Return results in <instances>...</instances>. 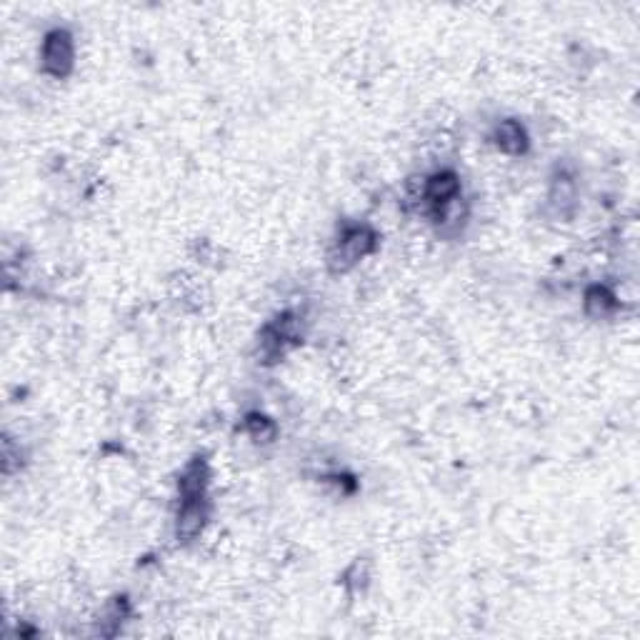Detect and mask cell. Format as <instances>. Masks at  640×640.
Returning <instances> with one entry per match:
<instances>
[{
	"instance_id": "obj_12",
	"label": "cell",
	"mask_w": 640,
	"mask_h": 640,
	"mask_svg": "<svg viewBox=\"0 0 640 640\" xmlns=\"http://www.w3.org/2000/svg\"><path fill=\"white\" fill-rule=\"evenodd\" d=\"M343 588L348 590L350 595H360L368 590L370 585V560L368 558H355L353 563L345 568L343 578H340Z\"/></svg>"
},
{
	"instance_id": "obj_10",
	"label": "cell",
	"mask_w": 640,
	"mask_h": 640,
	"mask_svg": "<svg viewBox=\"0 0 640 640\" xmlns=\"http://www.w3.org/2000/svg\"><path fill=\"white\" fill-rule=\"evenodd\" d=\"M243 433L248 435L250 443L260 445V448H268L278 440L280 428L270 415L260 413V410H250L243 415Z\"/></svg>"
},
{
	"instance_id": "obj_8",
	"label": "cell",
	"mask_w": 640,
	"mask_h": 640,
	"mask_svg": "<svg viewBox=\"0 0 640 640\" xmlns=\"http://www.w3.org/2000/svg\"><path fill=\"white\" fill-rule=\"evenodd\" d=\"M290 350H293V345L283 338V333L275 328L273 320H268L258 330V338H255V363L260 368H275Z\"/></svg>"
},
{
	"instance_id": "obj_4",
	"label": "cell",
	"mask_w": 640,
	"mask_h": 640,
	"mask_svg": "<svg viewBox=\"0 0 640 640\" xmlns=\"http://www.w3.org/2000/svg\"><path fill=\"white\" fill-rule=\"evenodd\" d=\"M210 498H188V500H178L175 505V515H173V538L175 543L188 548L193 545L200 535L205 533L210 523Z\"/></svg>"
},
{
	"instance_id": "obj_11",
	"label": "cell",
	"mask_w": 640,
	"mask_h": 640,
	"mask_svg": "<svg viewBox=\"0 0 640 640\" xmlns=\"http://www.w3.org/2000/svg\"><path fill=\"white\" fill-rule=\"evenodd\" d=\"M130 618V603L125 595H115L105 603L103 613H100L98 625H95V633L103 635V638H113V635L120 633L125 620Z\"/></svg>"
},
{
	"instance_id": "obj_7",
	"label": "cell",
	"mask_w": 640,
	"mask_h": 640,
	"mask_svg": "<svg viewBox=\"0 0 640 640\" xmlns=\"http://www.w3.org/2000/svg\"><path fill=\"white\" fill-rule=\"evenodd\" d=\"M178 500L208 498L210 490V463L205 453H195L178 473Z\"/></svg>"
},
{
	"instance_id": "obj_2",
	"label": "cell",
	"mask_w": 640,
	"mask_h": 640,
	"mask_svg": "<svg viewBox=\"0 0 640 640\" xmlns=\"http://www.w3.org/2000/svg\"><path fill=\"white\" fill-rule=\"evenodd\" d=\"M580 188L578 175L568 165H555L548 178V193H545V213L558 223H570L578 213Z\"/></svg>"
},
{
	"instance_id": "obj_3",
	"label": "cell",
	"mask_w": 640,
	"mask_h": 640,
	"mask_svg": "<svg viewBox=\"0 0 640 640\" xmlns=\"http://www.w3.org/2000/svg\"><path fill=\"white\" fill-rule=\"evenodd\" d=\"M40 70L53 80H65L75 70V38L68 28H50L40 40Z\"/></svg>"
},
{
	"instance_id": "obj_9",
	"label": "cell",
	"mask_w": 640,
	"mask_h": 640,
	"mask_svg": "<svg viewBox=\"0 0 640 640\" xmlns=\"http://www.w3.org/2000/svg\"><path fill=\"white\" fill-rule=\"evenodd\" d=\"M620 310V300L615 295V290L605 283H593L585 288L583 293V313L585 318L595 320H610L615 318V313Z\"/></svg>"
},
{
	"instance_id": "obj_5",
	"label": "cell",
	"mask_w": 640,
	"mask_h": 640,
	"mask_svg": "<svg viewBox=\"0 0 640 640\" xmlns=\"http://www.w3.org/2000/svg\"><path fill=\"white\" fill-rule=\"evenodd\" d=\"M460 190H463V180L453 168L433 170L423 178V205H420V210L430 218L440 208L455 203L460 198Z\"/></svg>"
},
{
	"instance_id": "obj_13",
	"label": "cell",
	"mask_w": 640,
	"mask_h": 640,
	"mask_svg": "<svg viewBox=\"0 0 640 640\" xmlns=\"http://www.w3.org/2000/svg\"><path fill=\"white\" fill-rule=\"evenodd\" d=\"M25 453L20 448V443H15L10 435H3V473L5 478H10L13 473H18L23 468Z\"/></svg>"
},
{
	"instance_id": "obj_1",
	"label": "cell",
	"mask_w": 640,
	"mask_h": 640,
	"mask_svg": "<svg viewBox=\"0 0 640 640\" xmlns=\"http://www.w3.org/2000/svg\"><path fill=\"white\" fill-rule=\"evenodd\" d=\"M380 245L378 230L370 223H343L338 228V235L330 240L328 253H325V265L330 275H345L373 255Z\"/></svg>"
},
{
	"instance_id": "obj_6",
	"label": "cell",
	"mask_w": 640,
	"mask_h": 640,
	"mask_svg": "<svg viewBox=\"0 0 640 640\" xmlns=\"http://www.w3.org/2000/svg\"><path fill=\"white\" fill-rule=\"evenodd\" d=\"M490 143L508 158H523L530 150V133L518 118H503L490 130Z\"/></svg>"
}]
</instances>
